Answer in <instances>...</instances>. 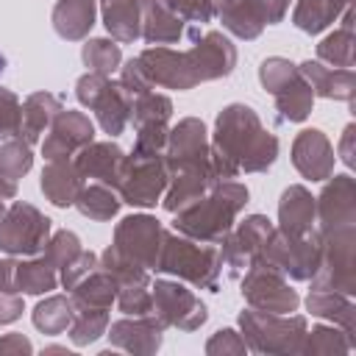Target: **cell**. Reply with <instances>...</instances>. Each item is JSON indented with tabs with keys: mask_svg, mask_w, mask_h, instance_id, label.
<instances>
[{
	"mask_svg": "<svg viewBox=\"0 0 356 356\" xmlns=\"http://www.w3.org/2000/svg\"><path fill=\"white\" fill-rule=\"evenodd\" d=\"M0 72H3V56H0Z\"/></svg>",
	"mask_w": 356,
	"mask_h": 356,
	"instance_id": "cell-1",
	"label": "cell"
}]
</instances>
